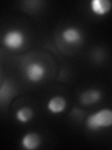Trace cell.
<instances>
[{"label":"cell","mask_w":112,"mask_h":150,"mask_svg":"<svg viewBox=\"0 0 112 150\" xmlns=\"http://www.w3.org/2000/svg\"><path fill=\"white\" fill-rule=\"evenodd\" d=\"M85 125L91 131H98L102 129H107L112 127V110L108 108L101 109L89 115Z\"/></svg>","instance_id":"1"},{"label":"cell","mask_w":112,"mask_h":150,"mask_svg":"<svg viewBox=\"0 0 112 150\" xmlns=\"http://www.w3.org/2000/svg\"><path fill=\"white\" fill-rule=\"evenodd\" d=\"M25 35L19 29L8 30L3 37V44L7 49L16 51L21 49L25 43Z\"/></svg>","instance_id":"2"},{"label":"cell","mask_w":112,"mask_h":150,"mask_svg":"<svg viewBox=\"0 0 112 150\" xmlns=\"http://www.w3.org/2000/svg\"><path fill=\"white\" fill-rule=\"evenodd\" d=\"M46 68L39 62H32L28 64L24 69L25 77L29 82L39 83L46 76Z\"/></svg>","instance_id":"3"},{"label":"cell","mask_w":112,"mask_h":150,"mask_svg":"<svg viewBox=\"0 0 112 150\" xmlns=\"http://www.w3.org/2000/svg\"><path fill=\"white\" fill-rule=\"evenodd\" d=\"M102 92L97 88H89L79 95V103L83 106H92L102 100Z\"/></svg>","instance_id":"4"},{"label":"cell","mask_w":112,"mask_h":150,"mask_svg":"<svg viewBox=\"0 0 112 150\" xmlns=\"http://www.w3.org/2000/svg\"><path fill=\"white\" fill-rule=\"evenodd\" d=\"M61 38H62L63 41L66 44L75 45L79 44L82 42V33L81 31L77 27L69 26L64 28V29L61 32Z\"/></svg>","instance_id":"5"},{"label":"cell","mask_w":112,"mask_h":150,"mask_svg":"<svg viewBox=\"0 0 112 150\" xmlns=\"http://www.w3.org/2000/svg\"><path fill=\"white\" fill-rule=\"evenodd\" d=\"M41 143V136L35 131H30V132L25 133L21 140L22 147L26 150H36L39 148Z\"/></svg>","instance_id":"6"},{"label":"cell","mask_w":112,"mask_h":150,"mask_svg":"<svg viewBox=\"0 0 112 150\" xmlns=\"http://www.w3.org/2000/svg\"><path fill=\"white\" fill-rule=\"evenodd\" d=\"M91 11L96 16H105L112 11V2L109 0H92L90 2Z\"/></svg>","instance_id":"7"},{"label":"cell","mask_w":112,"mask_h":150,"mask_svg":"<svg viewBox=\"0 0 112 150\" xmlns=\"http://www.w3.org/2000/svg\"><path fill=\"white\" fill-rule=\"evenodd\" d=\"M65 108H66V100L64 97L60 95L51 97L47 103V109L52 115L62 114Z\"/></svg>","instance_id":"8"},{"label":"cell","mask_w":112,"mask_h":150,"mask_svg":"<svg viewBox=\"0 0 112 150\" xmlns=\"http://www.w3.org/2000/svg\"><path fill=\"white\" fill-rule=\"evenodd\" d=\"M34 117V110L31 107L23 106L18 109L15 112V118L21 124H26Z\"/></svg>","instance_id":"9"},{"label":"cell","mask_w":112,"mask_h":150,"mask_svg":"<svg viewBox=\"0 0 112 150\" xmlns=\"http://www.w3.org/2000/svg\"><path fill=\"white\" fill-rule=\"evenodd\" d=\"M13 93V88L11 87V86L8 83H3L1 84V88H0V100H1V103L4 104L5 101L11 98Z\"/></svg>","instance_id":"10"}]
</instances>
